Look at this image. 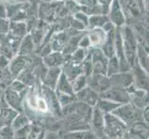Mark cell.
Instances as JSON below:
<instances>
[{
  "label": "cell",
  "mask_w": 149,
  "mask_h": 139,
  "mask_svg": "<svg viewBox=\"0 0 149 139\" xmlns=\"http://www.w3.org/2000/svg\"><path fill=\"white\" fill-rule=\"evenodd\" d=\"M126 129V124L117 116L107 113L104 116V130L110 137H118Z\"/></svg>",
  "instance_id": "1"
},
{
  "label": "cell",
  "mask_w": 149,
  "mask_h": 139,
  "mask_svg": "<svg viewBox=\"0 0 149 139\" xmlns=\"http://www.w3.org/2000/svg\"><path fill=\"white\" fill-rule=\"evenodd\" d=\"M113 115L117 116L125 124H132L135 122L140 121V111L136 109L135 106L125 104L124 106L118 107L112 111Z\"/></svg>",
  "instance_id": "2"
},
{
  "label": "cell",
  "mask_w": 149,
  "mask_h": 139,
  "mask_svg": "<svg viewBox=\"0 0 149 139\" xmlns=\"http://www.w3.org/2000/svg\"><path fill=\"white\" fill-rule=\"evenodd\" d=\"M125 35L122 37V43H123V50H124V56L127 60V62L129 63L130 66H133L135 60V52L137 45L135 43V39L133 36V34L130 28H125Z\"/></svg>",
  "instance_id": "3"
},
{
  "label": "cell",
  "mask_w": 149,
  "mask_h": 139,
  "mask_svg": "<svg viewBox=\"0 0 149 139\" xmlns=\"http://www.w3.org/2000/svg\"><path fill=\"white\" fill-rule=\"evenodd\" d=\"M109 20L115 27H121L125 24L126 17L122 11L120 0H112L109 8Z\"/></svg>",
  "instance_id": "4"
},
{
  "label": "cell",
  "mask_w": 149,
  "mask_h": 139,
  "mask_svg": "<svg viewBox=\"0 0 149 139\" xmlns=\"http://www.w3.org/2000/svg\"><path fill=\"white\" fill-rule=\"evenodd\" d=\"M91 59L92 63H93V71L95 74L106 75L109 60H107V58L104 55V53L98 48H96Z\"/></svg>",
  "instance_id": "5"
},
{
  "label": "cell",
  "mask_w": 149,
  "mask_h": 139,
  "mask_svg": "<svg viewBox=\"0 0 149 139\" xmlns=\"http://www.w3.org/2000/svg\"><path fill=\"white\" fill-rule=\"evenodd\" d=\"M101 97L120 104H127L130 101V96L126 91H123L120 88L107 89L101 94Z\"/></svg>",
  "instance_id": "6"
},
{
  "label": "cell",
  "mask_w": 149,
  "mask_h": 139,
  "mask_svg": "<svg viewBox=\"0 0 149 139\" xmlns=\"http://www.w3.org/2000/svg\"><path fill=\"white\" fill-rule=\"evenodd\" d=\"M77 98L88 106H95L98 101V96L95 91L90 87H84L79 92H77Z\"/></svg>",
  "instance_id": "7"
},
{
  "label": "cell",
  "mask_w": 149,
  "mask_h": 139,
  "mask_svg": "<svg viewBox=\"0 0 149 139\" xmlns=\"http://www.w3.org/2000/svg\"><path fill=\"white\" fill-rule=\"evenodd\" d=\"M90 40V44L96 48L103 46L107 39V33L103 28H94L87 35Z\"/></svg>",
  "instance_id": "8"
},
{
  "label": "cell",
  "mask_w": 149,
  "mask_h": 139,
  "mask_svg": "<svg viewBox=\"0 0 149 139\" xmlns=\"http://www.w3.org/2000/svg\"><path fill=\"white\" fill-rule=\"evenodd\" d=\"M6 100L8 105L16 111L22 110V98L19 93L11 90H8L6 93Z\"/></svg>",
  "instance_id": "9"
},
{
  "label": "cell",
  "mask_w": 149,
  "mask_h": 139,
  "mask_svg": "<svg viewBox=\"0 0 149 139\" xmlns=\"http://www.w3.org/2000/svg\"><path fill=\"white\" fill-rule=\"evenodd\" d=\"M92 118H93L95 133L101 136L100 133H103V131H104V114H103V111H101L98 108H95L93 111Z\"/></svg>",
  "instance_id": "10"
},
{
  "label": "cell",
  "mask_w": 149,
  "mask_h": 139,
  "mask_svg": "<svg viewBox=\"0 0 149 139\" xmlns=\"http://www.w3.org/2000/svg\"><path fill=\"white\" fill-rule=\"evenodd\" d=\"M134 76L135 82L139 89L146 90L148 88V77L146 73L143 71V68L139 65V63H136L135 70H134Z\"/></svg>",
  "instance_id": "11"
},
{
  "label": "cell",
  "mask_w": 149,
  "mask_h": 139,
  "mask_svg": "<svg viewBox=\"0 0 149 139\" xmlns=\"http://www.w3.org/2000/svg\"><path fill=\"white\" fill-rule=\"evenodd\" d=\"M56 87L60 93H64V94H68V95H74V91H73L72 85H71V82L69 81V79L66 77L64 73H61Z\"/></svg>",
  "instance_id": "12"
},
{
  "label": "cell",
  "mask_w": 149,
  "mask_h": 139,
  "mask_svg": "<svg viewBox=\"0 0 149 139\" xmlns=\"http://www.w3.org/2000/svg\"><path fill=\"white\" fill-rule=\"evenodd\" d=\"M45 64L48 66L49 68H58L64 62L63 54L60 52H54L49 53L44 59Z\"/></svg>",
  "instance_id": "13"
},
{
  "label": "cell",
  "mask_w": 149,
  "mask_h": 139,
  "mask_svg": "<svg viewBox=\"0 0 149 139\" xmlns=\"http://www.w3.org/2000/svg\"><path fill=\"white\" fill-rule=\"evenodd\" d=\"M62 73L60 68H51L48 73H47V76L45 78V84L47 85L50 89H55L58 80L59 78V76Z\"/></svg>",
  "instance_id": "14"
},
{
  "label": "cell",
  "mask_w": 149,
  "mask_h": 139,
  "mask_svg": "<svg viewBox=\"0 0 149 139\" xmlns=\"http://www.w3.org/2000/svg\"><path fill=\"white\" fill-rule=\"evenodd\" d=\"M26 64H27V60L25 56L19 55L17 58H15L11 64H10V71H11L12 75L18 76L26 68Z\"/></svg>",
  "instance_id": "15"
},
{
  "label": "cell",
  "mask_w": 149,
  "mask_h": 139,
  "mask_svg": "<svg viewBox=\"0 0 149 139\" xmlns=\"http://www.w3.org/2000/svg\"><path fill=\"white\" fill-rule=\"evenodd\" d=\"M66 73H64L67 78L69 79L70 82H72L74 79H76L79 75H81V71H83V67L79 63L72 62L67 64L66 66Z\"/></svg>",
  "instance_id": "16"
},
{
  "label": "cell",
  "mask_w": 149,
  "mask_h": 139,
  "mask_svg": "<svg viewBox=\"0 0 149 139\" xmlns=\"http://www.w3.org/2000/svg\"><path fill=\"white\" fill-rule=\"evenodd\" d=\"M9 30L11 34L16 37L22 38V36L27 34V25L23 22H12L9 23Z\"/></svg>",
  "instance_id": "17"
},
{
  "label": "cell",
  "mask_w": 149,
  "mask_h": 139,
  "mask_svg": "<svg viewBox=\"0 0 149 139\" xmlns=\"http://www.w3.org/2000/svg\"><path fill=\"white\" fill-rule=\"evenodd\" d=\"M34 48V42L32 38V35H26L23 40L20 42L19 45V55L22 56H26L32 53Z\"/></svg>",
  "instance_id": "18"
},
{
  "label": "cell",
  "mask_w": 149,
  "mask_h": 139,
  "mask_svg": "<svg viewBox=\"0 0 149 139\" xmlns=\"http://www.w3.org/2000/svg\"><path fill=\"white\" fill-rule=\"evenodd\" d=\"M109 17L105 16V15L96 14L93 15L90 18H88V26L91 28H103V26L109 22Z\"/></svg>",
  "instance_id": "19"
},
{
  "label": "cell",
  "mask_w": 149,
  "mask_h": 139,
  "mask_svg": "<svg viewBox=\"0 0 149 139\" xmlns=\"http://www.w3.org/2000/svg\"><path fill=\"white\" fill-rule=\"evenodd\" d=\"M97 108L101 110V111H104L106 113H109V112H112L114 110H116L118 107H120L121 104L120 103H116V102H113L110 100H107V99H99L97 101Z\"/></svg>",
  "instance_id": "20"
},
{
  "label": "cell",
  "mask_w": 149,
  "mask_h": 139,
  "mask_svg": "<svg viewBox=\"0 0 149 139\" xmlns=\"http://www.w3.org/2000/svg\"><path fill=\"white\" fill-rule=\"evenodd\" d=\"M119 71H120V61L117 57L114 55L111 58H109V62H107V74L109 76H112L114 74H117Z\"/></svg>",
  "instance_id": "21"
},
{
  "label": "cell",
  "mask_w": 149,
  "mask_h": 139,
  "mask_svg": "<svg viewBox=\"0 0 149 139\" xmlns=\"http://www.w3.org/2000/svg\"><path fill=\"white\" fill-rule=\"evenodd\" d=\"M86 84H87L86 83V75H84V73L79 75L76 79L73 80V82H71L74 93H77L83 88H84Z\"/></svg>",
  "instance_id": "22"
},
{
  "label": "cell",
  "mask_w": 149,
  "mask_h": 139,
  "mask_svg": "<svg viewBox=\"0 0 149 139\" xmlns=\"http://www.w3.org/2000/svg\"><path fill=\"white\" fill-rule=\"evenodd\" d=\"M58 99L59 101V104H61L63 107H66L71 103H73L75 97L74 95H68V94H64V93H58Z\"/></svg>",
  "instance_id": "23"
},
{
  "label": "cell",
  "mask_w": 149,
  "mask_h": 139,
  "mask_svg": "<svg viewBox=\"0 0 149 139\" xmlns=\"http://www.w3.org/2000/svg\"><path fill=\"white\" fill-rule=\"evenodd\" d=\"M28 122H29L28 119L24 115H19L17 117H15L14 120L12 121V128L14 130H18L19 128L27 125Z\"/></svg>",
  "instance_id": "24"
},
{
  "label": "cell",
  "mask_w": 149,
  "mask_h": 139,
  "mask_svg": "<svg viewBox=\"0 0 149 139\" xmlns=\"http://www.w3.org/2000/svg\"><path fill=\"white\" fill-rule=\"evenodd\" d=\"M85 56H86V52H85L84 48L81 47L74 52V54L72 55V57H71V61H72V62L79 63L85 58Z\"/></svg>",
  "instance_id": "25"
},
{
  "label": "cell",
  "mask_w": 149,
  "mask_h": 139,
  "mask_svg": "<svg viewBox=\"0 0 149 139\" xmlns=\"http://www.w3.org/2000/svg\"><path fill=\"white\" fill-rule=\"evenodd\" d=\"M0 136L2 139H13L14 138V129L6 126L0 131Z\"/></svg>",
  "instance_id": "26"
},
{
  "label": "cell",
  "mask_w": 149,
  "mask_h": 139,
  "mask_svg": "<svg viewBox=\"0 0 149 139\" xmlns=\"http://www.w3.org/2000/svg\"><path fill=\"white\" fill-rule=\"evenodd\" d=\"M31 131V127L29 125H25L16 132V138L17 139H27V136Z\"/></svg>",
  "instance_id": "27"
},
{
  "label": "cell",
  "mask_w": 149,
  "mask_h": 139,
  "mask_svg": "<svg viewBox=\"0 0 149 139\" xmlns=\"http://www.w3.org/2000/svg\"><path fill=\"white\" fill-rule=\"evenodd\" d=\"M78 139H96V135L92 132H81L74 133Z\"/></svg>",
  "instance_id": "28"
},
{
  "label": "cell",
  "mask_w": 149,
  "mask_h": 139,
  "mask_svg": "<svg viewBox=\"0 0 149 139\" xmlns=\"http://www.w3.org/2000/svg\"><path fill=\"white\" fill-rule=\"evenodd\" d=\"M12 90L19 94L20 92H23L26 90V85L23 84L22 82H20V81H16L12 85Z\"/></svg>",
  "instance_id": "29"
},
{
  "label": "cell",
  "mask_w": 149,
  "mask_h": 139,
  "mask_svg": "<svg viewBox=\"0 0 149 139\" xmlns=\"http://www.w3.org/2000/svg\"><path fill=\"white\" fill-rule=\"evenodd\" d=\"M75 18L77 19V20H79L81 23H83L84 26H88V17H87V14L85 13H76Z\"/></svg>",
  "instance_id": "30"
},
{
  "label": "cell",
  "mask_w": 149,
  "mask_h": 139,
  "mask_svg": "<svg viewBox=\"0 0 149 139\" xmlns=\"http://www.w3.org/2000/svg\"><path fill=\"white\" fill-rule=\"evenodd\" d=\"M9 30V24L5 19L0 18V34H6Z\"/></svg>",
  "instance_id": "31"
},
{
  "label": "cell",
  "mask_w": 149,
  "mask_h": 139,
  "mask_svg": "<svg viewBox=\"0 0 149 139\" xmlns=\"http://www.w3.org/2000/svg\"><path fill=\"white\" fill-rule=\"evenodd\" d=\"M79 45H80V47H81V48L89 47V46L91 45V44H90V40H89L88 36H84L83 39H81L80 42H79Z\"/></svg>",
  "instance_id": "32"
},
{
  "label": "cell",
  "mask_w": 149,
  "mask_h": 139,
  "mask_svg": "<svg viewBox=\"0 0 149 139\" xmlns=\"http://www.w3.org/2000/svg\"><path fill=\"white\" fill-rule=\"evenodd\" d=\"M39 133H40V130L38 128H36V127L33 128V129H31L29 135L27 136V139H36L37 136L39 135Z\"/></svg>",
  "instance_id": "33"
},
{
  "label": "cell",
  "mask_w": 149,
  "mask_h": 139,
  "mask_svg": "<svg viewBox=\"0 0 149 139\" xmlns=\"http://www.w3.org/2000/svg\"><path fill=\"white\" fill-rule=\"evenodd\" d=\"M0 18H7V8L4 6L3 3H0Z\"/></svg>",
  "instance_id": "34"
},
{
  "label": "cell",
  "mask_w": 149,
  "mask_h": 139,
  "mask_svg": "<svg viewBox=\"0 0 149 139\" xmlns=\"http://www.w3.org/2000/svg\"><path fill=\"white\" fill-rule=\"evenodd\" d=\"M26 0H0V3L2 2H7V3H10V4H20Z\"/></svg>",
  "instance_id": "35"
},
{
  "label": "cell",
  "mask_w": 149,
  "mask_h": 139,
  "mask_svg": "<svg viewBox=\"0 0 149 139\" xmlns=\"http://www.w3.org/2000/svg\"><path fill=\"white\" fill-rule=\"evenodd\" d=\"M44 138H45V133L44 132H40L39 135L36 137V139H44Z\"/></svg>",
  "instance_id": "36"
},
{
  "label": "cell",
  "mask_w": 149,
  "mask_h": 139,
  "mask_svg": "<svg viewBox=\"0 0 149 139\" xmlns=\"http://www.w3.org/2000/svg\"><path fill=\"white\" fill-rule=\"evenodd\" d=\"M47 1H54V0H47Z\"/></svg>",
  "instance_id": "37"
}]
</instances>
